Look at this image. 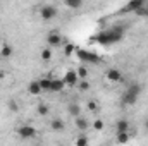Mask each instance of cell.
<instances>
[{
  "instance_id": "15",
  "label": "cell",
  "mask_w": 148,
  "mask_h": 146,
  "mask_svg": "<svg viewBox=\"0 0 148 146\" xmlns=\"http://www.w3.org/2000/svg\"><path fill=\"white\" fill-rule=\"evenodd\" d=\"M67 112H69V115L71 117H77V115H81V107L77 105V103H69L67 105Z\"/></svg>"
},
{
  "instance_id": "2",
  "label": "cell",
  "mask_w": 148,
  "mask_h": 146,
  "mask_svg": "<svg viewBox=\"0 0 148 146\" xmlns=\"http://www.w3.org/2000/svg\"><path fill=\"white\" fill-rule=\"evenodd\" d=\"M141 91H143V88H141V84H138V83L127 86V89H126V91L122 93V96H121V103H122V105H129V107L134 105V103L138 102Z\"/></svg>"
},
{
  "instance_id": "21",
  "label": "cell",
  "mask_w": 148,
  "mask_h": 146,
  "mask_svg": "<svg viewBox=\"0 0 148 146\" xmlns=\"http://www.w3.org/2000/svg\"><path fill=\"white\" fill-rule=\"evenodd\" d=\"M7 107H9L10 112H19V105H17V102H16V100H9Z\"/></svg>"
},
{
  "instance_id": "6",
  "label": "cell",
  "mask_w": 148,
  "mask_h": 146,
  "mask_svg": "<svg viewBox=\"0 0 148 146\" xmlns=\"http://www.w3.org/2000/svg\"><path fill=\"white\" fill-rule=\"evenodd\" d=\"M17 134L23 138V139H33L36 136V129L33 126H21L17 129Z\"/></svg>"
},
{
  "instance_id": "27",
  "label": "cell",
  "mask_w": 148,
  "mask_h": 146,
  "mask_svg": "<svg viewBox=\"0 0 148 146\" xmlns=\"http://www.w3.org/2000/svg\"><path fill=\"white\" fill-rule=\"evenodd\" d=\"M79 89H83V91H86V89H90V83H88L86 79H83V81L79 83Z\"/></svg>"
},
{
  "instance_id": "23",
  "label": "cell",
  "mask_w": 148,
  "mask_h": 146,
  "mask_svg": "<svg viewBox=\"0 0 148 146\" xmlns=\"http://www.w3.org/2000/svg\"><path fill=\"white\" fill-rule=\"evenodd\" d=\"M41 59H43V60H50V59H52V50H48V48L41 50Z\"/></svg>"
},
{
  "instance_id": "4",
  "label": "cell",
  "mask_w": 148,
  "mask_h": 146,
  "mask_svg": "<svg viewBox=\"0 0 148 146\" xmlns=\"http://www.w3.org/2000/svg\"><path fill=\"white\" fill-rule=\"evenodd\" d=\"M148 0H129L121 10H119V14H127V12H136L141 5H145Z\"/></svg>"
},
{
  "instance_id": "5",
  "label": "cell",
  "mask_w": 148,
  "mask_h": 146,
  "mask_svg": "<svg viewBox=\"0 0 148 146\" xmlns=\"http://www.w3.org/2000/svg\"><path fill=\"white\" fill-rule=\"evenodd\" d=\"M40 16H41L43 21H50V19H53L57 16V9L53 5H43L40 9Z\"/></svg>"
},
{
  "instance_id": "30",
  "label": "cell",
  "mask_w": 148,
  "mask_h": 146,
  "mask_svg": "<svg viewBox=\"0 0 148 146\" xmlns=\"http://www.w3.org/2000/svg\"><path fill=\"white\" fill-rule=\"evenodd\" d=\"M145 126H147V129H148V119H147V122H145Z\"/></svg>"
},
{
  "instance_id": "13",
  "label": "cell",
  "mask_w": 148,
  "mask_h": 146,
  "mask_svg": "<svg viewBox=\"0 0 148 146\" xmlns=\"http://www.w3.org/2000/svg\"><path fill=\"white\" fill-rule=\"evenodd\" d=\"M76 126H77V129H79V131H88L90 122H88V119H84V117L77 115V117H76Z\"/></svg>"
},
{
  "instance_id": "16",
  "label": "cell",
  "mask_w": 148,
  "mask_h": 146,
  "mask_svg": "<svg viewBox=\"0 0 148 146\" xmlns=\"http://www.w3.org/2000/svg\"><path fill=\"white\" fill-rule=\"evenodd\" d=\"M50 84H52V77H43L40 79V86L43 91H50Z\"/></svg>"
},
{
  "instance_id": "14",
  "label": "cell",
  "mask_w": 148,
  "mask_h": 146,
  "mask_svg": "<svg viewBox=\"0 0 148 146\" xmlns=\"http://www.w3.org/2000/svg\"><path fill=\"white\" fill-rule=\"evenodd\" d=\"M28 91L31 93V95H40V93H43V89H41V86H40V81H31L29 83V86H28Z\"/></svg>"
},
{
  "instance_id": "28",
  "label": "cell",
  "mask_w": 148,
  "mask_h": 146,
  "mask_svg": "<svg viewBox=\"0 0 148 146\" xmlns=\"http://www.w3.org/2000/svg\"><path fill=\"white\" fill-rule=\"evenodd\" d=\"M76 145L77 146H86L88 145V139H86V138H79V139H76Z\"/></svg>"
},
{
  "instance_id": "8",
  "label": "cell",
  "mask_w": 148,
  "mask_h": 146,
  "mask_svg": "<svg viewBox=\"0 0 148 146\" xmlns=\"http://www.w3.org/2000/svg\"><path fill=\"white\" fill-rule=\"evenodd\" d=\"M105 76H107V79H109L110 83H121V81H122V72H121L119 69H109Z\"/></svg>"
},
{
  "instance_id": "3",
  "label": "cell",
  "mask_w": 148,
  "mask_h": 146,
  "mask_svg": "<svg viewBox=\"0 0 148 146\" xmlns=\"http://www.w3.org/2000/svg\"><path fill=\"white\" fill-rule=\"evenodd\" d=\"M76 57H77L83 64H98V62L102 60L97 53H93V52H90V50H83V48H76Z\"/></svg>"
},
{
  "instance_id": "12",
  "label": "cell",
  "mask_w": 148,
  "mask_h": 146,
  "mask_svg": "<svg viewBox=\"0 0 148 146\" xmlns=\"http://www.w3.org/2000/svg\"><path fill=\"white\" fill-rule=\"evenodd\" d=\"M50 127H52L53 131L60 132V131H64V129H66V122H64L62 119H52V122H50Z\"/></svg>"
},
{
  "instance_id": "11",
  "label": "cell",
  "mask_w": 148,
  "mask_h": 146,
  "mask_svg": "<svg viewBox=\"0 0 148 146\" xmlns=\"http://www.w3.org/2000/svg\"><path fill=\"white\" fill-rule=\"evenodd\" d=\"M47 43H48L50 46H60V43H62V36H60L59 33H50V35L47 36Z\"/></svg>"
},
{
  "instance_id": "22",
  "label": "cell",
  "mask_w": 148,
  "mask_h": 146,
  "mask_svg": "<svg viewBox=\"0 0 148 146\" xmlns=\"http://www.w3.org/2000/svg\"><path fill=\"white\" fill-rule=\"evenodd\" d=\"M93 129H95V131H102V129H103V120H102V119H95Z\"/></svg>"
},
{
  "instance_id": "10",
  "label": "cell",
  "mask_w": 148,
  "mask_h": 146,
  "mask_svg": "<svg viewBox=\"0 0 148 146\" xmlns=\"http://www.w3.org/2000/svg\"><path fill=\"white\" fill-rule=\"evenodd\" d=\"M64 86H66L64 79H53V77H52V84H50V93H59V91H62V89H64Z\"/></svg>"
},
{
  "instance_id": "17",
  "label": "cell",
  "mask_w": 148,
  "mask_h": 146,
  "mask_svg": "<svg viewBox=\"0 0 148 146\" xmlns=\"http://www.w3.org/2000/svg\"><path fill=\"white\" fill-rule=\"evenodd\" d=\"M115 136H117V143H121V145L127 143V141H129V138H131V136H129V131H127V132H117Z\"/></svg>"
},
{
  "instance_id": "29",
  "label": "cell",
  "mask_w": 148,
  "mask_h": 146,
  "mask_svg": "<svg viewBox=\"0 0 148 146\" xmlns=\"http://www.w3.org/2000/svg\"><path fill=\"white\" fill-rule=\"evenodd\" d=\"M88 108L90 110H97V103H95V102H90V103H88Z\"/></svg>"
},
{
  "instance_id": "26",
  "label": "cell",
  "mask_w": 148,
  "mask_h": 146,
  "mask_svg": "<svg viewBox=\"0 0 148 146\" xmlns=\"http://www.w3.org/2000/svg\"><path fill=\"white\" fill-rule=\"evenodd\" d=\"M134 14H136V16H148V7H147V5H141Z\"/></svg>"
},
{
  "instance_id": "24",
  "label": "cell",
  "mask_w": 148,
  "mask_h": 146,
  "mask_svg": "<svg viewBox=\"0 0 148 146\" xmlns=\"http://www.w3.org/2000/svg\"><path fill=\"white\" fill-rule=\"evenodd\" d=\"M76 72H77V76H79V79H86V77H88V71H86V67H79Z\"/></svg>"
},
{
  "instance_id": "25",
  "label": "cell",
  "mask_w": 148,
  "mask_h": 146,
  "mask_svg": "<svg viewBox=\"0 0 148 146\" xmlns=\"http://www.w3.org/2000/svg\"><path fill=\"white\" fill-rule=\"evenodd\" d=\"M74 52H76V48H74V45H71V43L64 46V53H66V55H73Z\"/></svg>"
},
{
  "instance_id": "9",
  "label": "cell",
  "mask_w": 148,
  "mask_h": 146,
  "mask_svg": "<svg viewBox=\"0 0 148 146\" xmlns=\"http://www.w3.org/2000/svg\"><path fill=\"white\" fill-rule=\"evenodd\" d=\"M129 120L127 119H119L117 122H115V134L117 132H127L129 131Z\"/></svg>"
},
{
  "instance_id": "1",
  "label": "cell",
  "mask_w": 148,
  "mask_h": 146,
  "mask_svg": "<svg viewBox=\"0 0 148 146\" xmlns=\"http://www.w3.org/2000/svg\"><path fill=\"white\" fill-rule=\"evenodd\" d=\"M126 29H127V26L117 24V26H112V28H109V29L100 31L98 35H95L91 40L97 41L98 45H114V43H117V41H121V40L124 38Z\"/></svg>"
},
{
  "instance_id": "7",
  "label": "cell",
  "mask_w": 148,
  "mask_h": 146,
  "mask_svg": "<svg viewBox=\"0 0 148 146\" xmlns=\"http://www.w3.org/2000/svg\"><path fill=\"white\" fill-rule=\"evenodd\" d=\"M77 81H79V76L76 71H67L66 76H64V83H66V86H71L74 88L76 84H77Z\"/></svg>"
},
{
  "instance_id": "18",
  "label": "cell",
  "mask_w": 148,
  "mask_h": 146,
  "mask_svg": "<svg viewBox=\"0 0 148 146\" xmlns=\"http://www.w3.org/2000/svg\"><path fill=\"white\" fill-rule=\"evenodd\" d=\"M83 2H84V0H66V5H67L69 9H79V7L83 5Z\"/></svg>"
},
{
  "instance_id": "20",
  "label": "cell",
  "mask_w": 148,
  "mask_h": 146,
  "mask_svg": "<svg viewBox=\"0 0 148 146\" xmlns=\"http://www.w3.org/2000/svg\"><path fill=\"white\" fill-rule=\"evenodd\" d=\"M38 113H40V115H43V117H45V115H48V113H50L48 105H47V103H40V105H38Z\"/></svg>"
},
{
  "instance_id": "19",
  "label": "cell",
  "mask_w": 148,
  "mask_h": 146,
  "mask_svg": "<svg viewBox=\"0 0 148 146\" xmlns=\"http://www.w3.org/2000/svg\"><path fill=\"white\" fill-rule=\"evenodd\" d=\"M0 55H2V57H10V55H12V46H10V45H3L2 50H0Z\"/></svg>"
}]
</instances>
